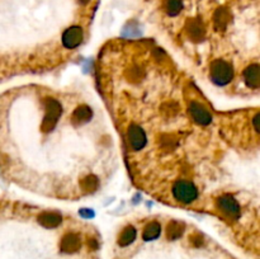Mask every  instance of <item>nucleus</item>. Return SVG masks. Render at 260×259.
I'll return each instance as SVG.
<instances>
[{"instance_id":"1","label":"nucleus","mask_w":260,"mask_h":259,"mask_svg":"<svg viewBox=\"0 0 260 259\" xmlns=\"http://www.w3.org/2000/svg\"><path fill=\"white\" fill-rule=\"evenodd\" d=\"M98 82L137 187L173 207L224 219L240 198L220 187L230 130L163 48L118 41L103 48Z\"/></svg>"},{"instance_id":"2","label":"nucleus","mask_w":260,"mask_h":259,"mask_svg":"<svg viewBox=\"0 0 260 259\" xmlns=\"http://www.w3.org/2000/svg\"><path fill=\"white\" fill-rule=\"evenodd\" d=\"M117 166L111 121L88 92L25 84L0 98V169L19 187L88 198Z\"/></svg>"},{"instance_id":"3","label":"nucleus","mask_w":260,"mask_h":259,"mask_svg":"<svg viewBox=\"0 0 260 259\" xmlns=\"http://www.w3.org/2000/svg\"><path fill=\"white\" fill-rule=\"evenodd\" d=\"M164 9L169 17L175 18L184 9L183 0H164Z\"/></svg>"},{"instance_id":"4","label":"nucleus","mask_w":260,"mask_h":259,"mask_svg":"<svg viewBox=\"0 0 260 259\" xmlns=\"http://www.w3.org/2000/svg\"><path fill=\"white\" fill-rule=\"evenodd\" d=\"M78 3L82 6H88L91 3V0H78Z\"/></svg>"}]
</instances>
